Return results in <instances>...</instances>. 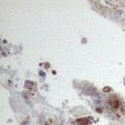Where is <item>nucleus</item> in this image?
Here are the masks:
<instances>
[{
  "label": "nucleus",
  "mask_w": 125,
  "mask_h": 125,
  "mask_svg": "<svg viewBox=\"0 0 125 125\" xmlns=\"http://www.w3.org/2000/svg\"><path fill=\"white\" fill-rule=\"evenodd\" d=\"M33 85H34V84H33L32 82H29V81H26V82H25V87H26V88L30 89V88L33 87Z\"/></svg>",
  "instance_id": "f03ea898"
},
{
  "label": "nucleus",
  "mask_w": 125,
  "mask_h": 125,
  "mask_svg": "<svg viewBox=\"0 0 125 125\" xmlns=\"http://www.w3.org/2000/svg\"><path fill=\"white\" fill-rule=\"evenodd\" d=\"M77 122H78L80 125L89 124V121H88V119H87V118H81V119H78V121H77Z\"/></svg>",
  "instance_id": "f257e3e1"
},
{
  "label": "nucleus",
  "mask_w": 125,
  "mask_h": 125,
  "mask_svg": "<svg viewBox=\"0 0 125 125\" xmlns=\"http://www.w3.org/2000/svg\"><path fill=\"white\" fill-rule=\"evenodd\" d=\"M1 52H2V54L4 55V56H7L8 54H9V51H8V49L7 48H2V50H1Z\"/></svg>",
  "instance_id": "7ed1b4c3"
},
{
  "label": "nucleus",
  "mask_w": 125,
  "mask_h": 125,
  "mask_svg": "<svg viewBox=\"0 0 125 125\" xmlns=\"http://www.w3.org/2000/svg\"><path fill=\"white\" fill-rule=\"evenodd\" d=\"M46 125H48V124H46Z\"/></svg>",
  "instance_id": "423d86ee"
},
{
  "label": "nucleus",
  "mask_w": 125,
  "mask_h": 125,
  "mask_svg": "<svg viewBox=\"0 0 125 125\" xmlns=\"http://www.w3.org/2000/svg\"><path fill=\"white\" fill-rule=\"evenodd\" d=\"M121 5L125 8V1H121Z\"/></svg>",
  "instance_id": "20e7f679"
},
{
  "label": "nucleus",
  "mask_w": 125,
  "mask_h": 125,
  "mask_svg": "<svg viewBox=\"0 0 125 125\" xmlns=\"http://www.w3.org/2000/svg\"><path fill=\"white\" fill-rule=\"evenodd\" d=\"M110 90H111V89H110V88H108V87H107V88H105V90H104V91H110Z\"/></svg>",
  "instance_id": "39448f33"
}]
</instances>
